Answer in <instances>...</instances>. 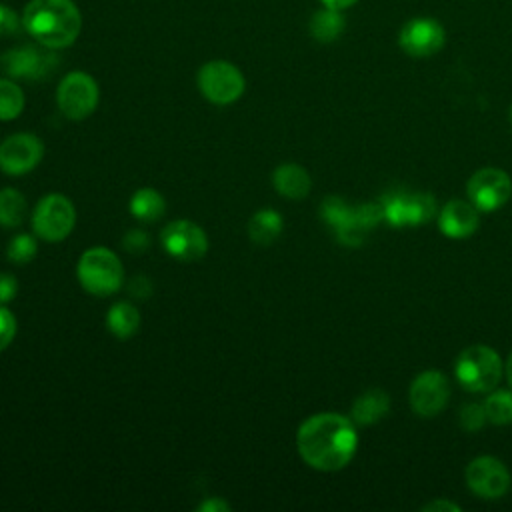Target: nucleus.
Listing matches in <instances>:
<instances>
[{"label": "nucleus", "instance_id": "28", "mask_svg": "<svg viewBox=\"0 0 512 512\" xmlns=\"http://www.w3.org/2000/svg\"><path fill=\"white\" fill-rule=\"evenodd\" d=\"M486 422H488V418H486V412H484V404L482 406L480 404H466L460 412V426L464 430L474 432V430L482 428Z\"/></svg>", "mask_w": 512, "mask_h": 512}, {"label": "nucleus", "instance_id": "5", "mask_svg": "<svg viewBox=\"0 0 512 512\" xmlns=\"http://www.w3.org/2000/svg\"><path fill=\"white\" fill-rule=\"evenodd\" d=\"M198 88L212 104L226 106L242 96L246 80L232 62L210 60L198 70Z\"/></svg>", "mask_w": 512, "mask_h": 512}, {"label": "nucleus", "instance_id": "22", "mask_svg": "<svg viewBox=\"0 0 512 512\" xmlns=\"http://www.w3.org/2000/svg\"><path fill=\"white\" fill-rule=\"evenodd\" d=\"M166 202L154 188H140L130 198V214L142 222H154L164 214Z\"/></svg>", "mask_w": 512, "mask_h": 512}, {"label": "nucleus", "instance_id": "3", "mask_svg": "<svg viewBox=\"0 0 512 512\" xmlns=\"http://www.w3.org/2000/svg\"><path fill=\"white\" fill-rule=\"evenodd\" d=\"M124 268L120 258L102 246L90 248L80 256L78 280L94 296H110L122 286Z\"/></svg>", "mask_w": 512, "mask_h": 512}, {"label": "nucleus", "instance_id": "17", "mask_svg": "<svg viewBox=\"0 0 512 512\" xmlns=\"http://www.w3.org/2000/svg\"><path fill=\"white\" fill-rule=\"evenodd\" d=\"M390 412V396L380 388L366 390L352 404V420L360 426L376 424Z\"/></svg>", "mask_w": 512, "mask_h": 512}, {"label": "nucleus", "instance_id": "25", "mask_svg": "<svg viewBox=\"0 0 512 512\" xmlns=\"http://www.w3.org/2000/svg\"><path fill=\"white\" fill-rule=\"evenodd\" d=\"M484 412L492 424H510L512 422V392L498 390L492 392L484 402Z\"/></svg>", "mask_w": 512, "mask_h": 512}, {"label": "nucleus", "instance_id": "29", "mask_svg": "<svg viewBox=\"0 0 512 512\" xmlns=\"http://www.w3.org/2000/svg\"><path fill=\"white\" fill-rule=\"evenodd\" d=\"M16 334V318L14 314L0 304V352L14 340Z\"/></svg>", "mask_w": 512, "mask_h": 512}, {"label": "nucleus", "instance_id": "36", "mask_svg": "<svg viewBox=\"0 0 512 512\" xmlns=\"http://www.w3.org/2000/svg\"><path fill=\"white\" fill-rule=\"evenodd\" d=\"M504 370H506V378H508V384L512 386V352H510V356H508V360H506V366H504Z\"/></svg>", "mask_w": 512, "mask_h": 512}, {"label": "nucleus", "instance_id": "23", "mask_svg": "<svg viewBox=\"0 0 512 512\" xmlns=\"http://www.w3.org/2000/svg\"><path fill=\"white\" fill-rule=\"evenodd\" d=\"M26 216V198L16 188L0 190V226H20Z\"/></svg>", "mask_w": 512, "mask_h": 512}, {"label": "nucleus", "instance_id": "21", "mask_svg": "<svg viewBox=\"0 0 512 512\" xmlns=\"http://www.w3.org/2000/svg\"><path fill=\"white\" fill-rule=\"evenodd\" d=\"M106 324L116 338H130L140 324V312L130 302H116L106 314Z\"/></svg>", "mask_w": 512, "mask_h": 512}, {"label": "nucleus", "instance_id": "26", "mask_svg": "<svg viewBox=\"0 0 512 512\" xmlns=\"http://www.w3.org/2000/svg\"><path fill=\"white\" fill-rule=\"evenodd\" d=\"M352 210L354 206H348L342 198L330 196L322 202L320 206V214L324 218V222L336 232L338 228H342L344 224H348V220L352 218Z\"/></svg>", "mask_w": 512, "mask_h": 512}, {"label": "nucleus", "instance_id": "7", "mask_svg": "<svg viewBox=\"0 0 512 512\" xmlns=\"http://www.w3.org/2000/svg\"><path fill=\"white\" fill-rule=\"evenodd\" d=\"M56 102L66 118L84 120L98 106V84L86 72H70L58 84Z\"/></svg>", "mask_w": 512, "mask_h": 512}, {"label": "nucleus", "instance_id": "6", "mask_svg": "<svg viewBox=\"0 0 512 512\" xmlns=\"http://www.w3.org/2000/svg\"><path fill=\"white\" fill-rule=\"evenodd\" d=\"M76 222L74 204L62 194L44 196L32 214V228L38 238L46 242L64 240Z\"/></svg>", "mask_w": 512, "mask_h": 512}, {"label": "nucleus", "instance_id": "33", "mask_svg": "<svg viewBox=\"0 0 512 512\" xmlns=\"http://www.w3.org/2000/svg\"><path fill=\"white\" fill-rule=\"evenodd\" d=\"M422 510H424V512H458L460 506H458V504H452V502H448V500H434V502L426 504Z\"/></svg>", "mask_w": 512, "mask_h": 512}, {"label": "nucleus", "instance_id": "37", "mask_svg": "<svg viewBox=\"0 0 512 512\" xmlns=\"http://www.w3.org/2000/svg\"><path fill=\"white\" fill-rule=\"evenodd\" d=\"M510 124H512V106H510Z\"/></svg>", "mask_w": 512, "mask_h": 512}, {"label": "nucleus", "instance_id": "9", "mask_svg": "<svg viewBox=\"0 0 512 512\" xmlns=\"http://www.w3.org/2000/svg\"><path fill=\"white\" fill-rule=\"evenodd\" d=\"M512 196V180L500 168L476 170L468 180V198L480 212L498 210Z\"/></svg>", "mask_w": 512, "mask_h": 512}, {"label": "nucleus", "instance_id": "8", "mask_svg": "<svg viewBox=\"0 0 512 512\" xmlns=\"http://www.w3.org/2000/svg\"><path fill=\"white\" fill-rule=\"evenodd\" d=\"M380 204L384 208V218L392 226L426 224L436 210V200L428 192H386Z\"/></svg>", "mask_w": 512, "mask_h": 512}, {"label": "nucleus", "instance_id": "4", "mask_svg": "<svg viewBox=\"0 0 512 512\" xmlns=\"http://www.w3.org/2000/svg\"><path fill=\"white\" fill-rule=\"evenodd\" d=\"M454 372L468 392H488L500 382L502 362L490 346L476 344L460 352Z\"/></svg>", "mask_w": 512, "mask_h": 512}, {"label": "nucleus", "instance_id": "20", "mask_svg": "<svg viewBox=\"0 0 512 512\" xmlns=\"http://www.w3.org/2000/svg\"><path fill=\"white\" fill-rule=\"evenodd\" d=\"M282 232V216L276 210H258L248 222V234L252 242L266 246L272 244Z\"/></svg>", "mask_w": 512, "mask_h": 512}, {"label": "nucleus", "instance_id": "2", "mask_svg": "<svg viewBox=\"0 0 512 512\" xmlns=\"http://www.w3.org/2000/svg\"><path fill=\"white\" fill-rule=\"evenodd\" d=\"M22 26L40 46L66 48L80 34L82 16L72 0H30Z\"/></svg>", "mask_w": 512, "mask_h": 512}, {"label": "nucleus", "instance_id": "10", "mask_svg": "<svg viewBox=\"0 0 512 512\" xmlns=\"http://www.w3.org/2000/svg\"><path fill=\"white\" fill-rule=\"evenodd\" d=\"M444 26L434 18H412L398 32V46L412 58H428L442 50Z\"/></svg>", "mask_w": 512, "mask_h": 512}, {"label": "nucleus", "instance_id": "27", "mask_svg": "<svg viewBox=\"0 0 512 512\" xmlns=\"http://www.w3.org/2000/svg\"><path fill=\"white\" fill-rule=\"evenodd\" d=\"M36 250H38V242L34 236L18 234L10 240V244L6 248V256L14 264H26L36 256Z\"/></svg>", "mask_w": 512, "mask_h": 512}, {"label": "nucleus", "instance_id": "31", "mask_svg": "<svg viewBox=\"0 0 512 512\" xmlns=\"http://www.w3.org/2000/svg\"><path fill=\"white\" fill-rule=\"evenodd\" d=\"M122 244H124V248H126L128 252L140 254V252H144V250L148 248V236H146V232H142V230H130V232L124 236Z\"/></svg>", "mask_w": 512, "mask_h": 512}, {"label": "nucleus", "instance_id": "18", "mask_svg": "<svg viewBox=\"0 0 512 512\" xmlns=\"http://www.w3.org/2000/svg\"><path fill=\"white\" fill-rule=\"evenodd\" d=\"M272 182L278 194L292 198V200H300L310 192L312 180L310 174L298 166V164H282L274 170L272 174Z\"/></svg>", "mask_w": 512, "mask_h": 512}, {"label": "nucleus", "instance_id": "15", "mask_svg": "<svg viewBox=\"0 0 512 512\" xmlns=\"http://www.w3.org/2000/svg\"><path fill=\"white\" fill-rule=\"evenodd\" d=\"M54 64L56 60L52 54L34 46H18L2 56V68L12 78H44L54 68Z\"/></svg>", "mask_w": 512, "mask_h": 512}, {"label": "nucleus", "instance_id": "19", "mask_svg": "<svg viewBox=\"0 0 512 512\" xmlns=\"http://www.w3.org/2000/svg\"><path fill=\"white\" fill-rule=\"evenodd\" d=\"M344 30V16L342 10L336 8H320L312 14L310 18V34L314 40L326 44V42H334Z\"/></svg>", "mask_w": 512, "mask_h": 512}, {"label": "nucleus", "instance_id": "16", "mask_svg": "<svg viewBox=\"0 0 512 512\" xmlns=\"http://www.w3.org/2000/svg\"><path fill=\"white\" fill-rule=\"evenodd\" d=\"M438 226L448 238H466L478 228V208L464 200H450L440 212Z\"/></svg>", "mask_w": 512, "mask_h": 512}, {"label": "nucleus", "instance_id": "13", "mask_svg": "<svg viewBox=\"0 0 512 512\" xmlns=\"http://www.w3.org/2000/svg\"><path fill=\"white\" fill-rule=\"evenodd\" d=\"M448 396H450L448 380L438 370H426L418 374L412 380L410 392H408L410 408L422 418L436 416L446 406Z\"/></svg>", "mask_w": 512, "mask_h": 512}, {"label": "nucleus", "instance_id": "14", "mask_svg": "<svg viewBox=\"0 0 512 512\" xmlns=\"http://www.w3.org/2000/svg\"><path fill=\"white\" fill-rule=\"evenodd\" d=\"M44 146L34 134H12L0 144V168L6 174L20 176L30 172L42 160Z\"/></svg>", "mask_w": 512, "mask_h": 512}, {"label": "nucleus", "instance_id": "34", "mask_svg": "<svg viewBox=\"0 0 512 512\" xmlns=\"http://www.w3.org/2000/svg\"><path fill=\"white\" fill-rule=\"evenodd\" d=\"M198 510H202V512H228L230 506L220 498H208L206 502H202L198 506Z\"/></svg>", "mask_w": 512, "mask_h": 512}, {"label": "nucleus", "instance_id": "35", "mask_svg": "<svg viewBox=\"0 0 512 512\" xmlns=\"http://www.w3.org/2000/svg\"><path fill=\"white\" fill-rule=\"evenodd\" d=\"M324 6H328V8H336V10H344V8H348V6H352V4H356L358 0H320Z\"/></svg>", "mask_w": 512, "mask_h": 512}, {"label": "nucleus", "instance_id": "30", "mask_svg": "<svg viewBox=\"0 0 512 512\" xmlns=\"http://www.w3.org/2000/svg\"><path fill=\"white\" fill-rule=\"evenodd\" d=\"M20 26H22V20L18 18V14L10 6L0 4V36L16 34Z\"/></svg>", "mask_w": 512, "mask_h": 512}, {"label": "nucleus", "instance_id": "1", "mask_svg": "<svg viewBox=\"0 0 512 512\" xmlns=\"http://www.w3.org/2000/svg\"><path fill=\"white\" fill-rule=\"evenodd\" d=\"M296 446L308 466L322 472H334L354 458L358 436L352 420L346 416L320 412L300 424Z\"/></svg>", "mask_w": 512, "mask_h": 512}, {"label": "nucleus", "instance_id": "24", "mask_svg": "<svg viewBox=\"0 0 512 512\" xmlns=\"http://www.w3.org/2000/svg\"><path fill=\"white\" fill-rule=\"evenodd\" d=\"M24 110L22 88L6 78H0V120H14Z\"/></svg>", "mask_w": 512, "mask_h": 512}, {"label": "nucleus", "instance_id": "32", "mask_svg": "<svg viewBox=\"0 0 512 512\" xmlns=\"http://www.w3.org/2000/svg\"><path fill=\"white\" fill-rule=\"evenodd\" d=\"M16 290H18L16 278L8 272H0V304L10 302L16 296Z\"/></svg>", "mask_w": 512, "mask_h": 512}, {"label": "nucleus", "instance_id": "12", "mask_svg": "<svg viewBox=\"0 0 512 512\" xmlns=\"http://www.w3.org/2000/svg\"><path fill=\"white\" fill-rule=\"evenodd\" d=\"M164 250L182 262L200 260L208 250V238L204 230L190 220H174L160 234Z\"/></svg>", "mask_w": 512, "mask_h": 512}, {"label": "nucleus", "instance_id": "11", "mask_svg": "<svg viewBox=\"0 0 512 512\" xmlns=\"http://www.w3.org/2000/svg\"><path fill=\"white\" fill-rule=\"evenodd\" d=\"M466 484L468 488L486 500L500 498L510 488L508 468L494 456H478L466 466Z\"/></svg>", "mask_w": 512, "mask_h": 512}]
</instances>
